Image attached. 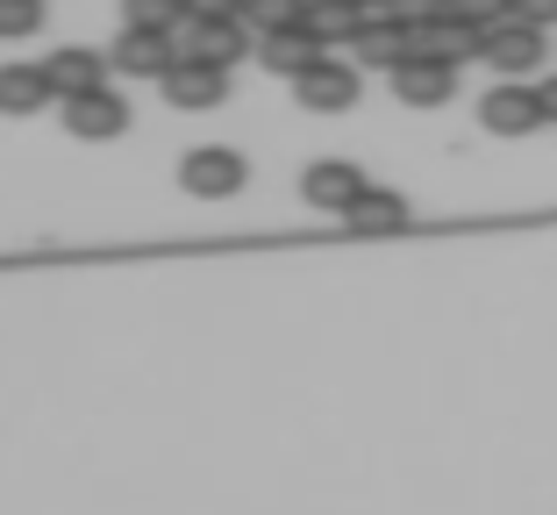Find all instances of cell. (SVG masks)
<instances>
[{
	"label": "cell",
	"mask_w": 557,
	"mask_h": 515,
	"mask_svg": "<svg viewBox=\"0 0 557 515\" xmlns=\"http://www.w3.org/2000/svg\"><path fill=\"white\" fill-rule=\"evenodd\" d=\"M472 58H486L500 79H529V72L543 65V29H536V22H522V15H500V22L479 29Z\"/></svg>",
	"instance_id": "cell-1"
},
{
	"label": "cell",
	"mask_w": 557,
	"mask_h": 515,
	"mask_svg": "<svg viewBox=\"0 0 557 515\" xmlns=\"http://www.w3.org/2000/svg\"><path fill=\"white\" fill-rule=\"evenodd\" d=\"M358 65H350V58H336V50H322V58H314L308 72H300L294 79V94H300V108H308V115H350V108H358Z\"/></svg>",
	"instance_id": "cell-2"
},
{
	"label": "cell",
	"mask_w": 557,
	"mask_h": 515,
	"mask_svg": "<svg viewBox=\"0 0 557 515\" xmlns=\"http://www.w3.org/2000/svg\"><path fill=\"white\" fill-rule=\"evenodd\" d=\"M164 100L172 108H186V115H200V108H222L230 100V65H214V58H194V50H180L172 65H164Z\"/></svg>",
	"instance_id": "cell-3"
},
{
	"label": "cell",
	"mask_w": 557,
	"mask_h": 515,
	"mask_svg": "<svg viewBox=\"0 0 557 515\" xmlns=\"http://www.w3.org/2000/svg\"><path fill=\"white\" fill-rule=\"evenodd\" d=\"M450 94H458V58H436L414 44L394 65V100H408V108H450Z\"/></svg>",
	"instance_id": "cell-4"
},
{
	"label": "cell",
	"mask_w": 557,
	"mask_h": 515,
	"mask_svg": "<svg viewBox=\"0 0 557 515\" xmlns=\"http://www.w3.org/2000/svg\"><path fill=\"white\" fill-rule=\"evenodd\" d=\"M244 180H250V165H244V150H230V144H200L180 158V186L194 200H230V194H244Z\"/></svg>",
	"instance_id": "cell-5"
},
{
	"label": "cell",
	"mask_w": 557,
	"mask_h": 515,
	"mask_svg": "<svg viewBox=\"0 0 557 515\" xmlns=\"http://www.w3.org/2000/svg\"><path fill=\"white\" fill-rule=\"evenodd\" d=\"M479 122H486L493 136H536L543 122H550V108H543V94H536V86L500 79L486 100H479Z\"/></svg>",
	"instance_id": "cell-6"
},
{
	"label": "cell",
	"mask_w": 557,
	"mask_h": 515,
	"mask_svg": "<svg viewBox=\"0 0 557 515\" xmlns=\"http://www.w3.org/2000/svg\"><path fill=\"white\" fill-rule=\"evenodd\" d=\"M65 108V130L79 136V144H108V136H122L129 130V100L115 94V86H94V94H72V100H58Z\"/></svg>",
	"instance_id": "cell-7"
},
{
	"label": "cell",
	"mask_w": 557,
	"mask_h": 515,
	"mask_svg": "<svg viewBox=\"0 0 557 515\" xmlns=\"http://www.w3.org/2000/svg\"><path fill=\"white\" fill-rule=\"evenodd\" d=\"M414 50V29L408 22H394L386 8H364L358 36H350V65H379V72H394L400 58Z\"/></svg>",
	"instance_id": "cell-8"
},
{
	"label": "cell",
	"mask_w": 557,
	"mask_h": 515,
	"mask_svg": "<svg viewBox=\"0 0 557 515\" xmlns=\"http://www.w3.org/2000/svg\"><path fill=\"white\" fill-rule=\"evenodd\" d=\"M364 186H372V180H364L350 158H314V165L300 172V200H308V208H322V216H344Z\"/></svg>",
	"instance_id": "cell-9"
},
{
	"label": "cell",
	"mask_w": 557,
	"mask_h": 515,
	"mask_svg": "<svg viewBox=\"0 0 557 515\" xmlns=\"http://www.w3.org/2000/svg\"><path fill=\"white\" fill-rule=\"evenodd\" d=\"M180 58V44H172V29H136V22H122L115 50H108V65L129 72V79H164V65Z\"/></svg>",
	"instance_id": "cell-10"
},
{
	"label": "cell",
	"mask_w": 557,
	"mask_h": 515,
	"mask_svg": "<svg viewBox=\"0 0 557 515\" xmlns=\"http://www.w3.org/2000/svg\"><path fill=\"white\" fill-rule=\"evenodd\" d=\"M186 50L214 58V65H236V58H250V29L244 15H194L186 22Z\"/></svg>",
	"instance_id": "cell-11"
},
{
	"label": "cell",
	"mask_w": 557,
	"mask_h": 515,
	"mask_svg": "<svg viewBox=\"0 0 557 515\" xmlns=\"http://www.w3.org/2000/svg\"><path fill=\"white\" fill-rule=\"evenodd\" d=\"M44 72H50V94H58V100H72V94H94V86H108V58H100V50H86V44L50 50V58H44Z\"/></svg>",
	"instance_id": "cell-12"
},
{
	"label": "cell",
	"mask_w": 557,
	"mask_h": 515,
	"mask_svg": "<svg viewBox=\"0 0 557 515\" xmlns=\"http://www.w3.org/2000/svg\"><path fill=\"white\" fill-rule=\"evenodd\" d=\"M336 222H344L350 236H394L400 222H408V200H400L394 186H364V194L350 200V208H344Z\"/></svg>",
	"instance_id": "cell-13"
},
{
	"label": "cell",
	"mask_w": 557,
	"mask_h": 515,
	"mask_svg": "<svg viewBox=\"0 0 557 515\" xmlns=\"http://www.w3.org/2000/svg\"><path fill=\"white\" fill-rule=\"evenodd\" d=\"M50 72L44 65H0V115H44L50 108Z\"/></svg>",
	"instance_id": "cell-14"
},
{
	"label": "cell",
	"mask_w": 557,
	"mask_h": 515,
	"mask_svg": "<svg viewBox=\"0 0 557 515\" xmlns=\"http://www.w3.org/2000/svg\"><path fill=\"white\" fill-rule=\"evenodd\" d=\"M314 58H322V44L308 29H264V44H258V65L278 72V79H300Z\"/></svg>",
	"instance_id": "cell-15"
},
{
	"label": "cell",
	"mask_w": 557,
	"mask_h": 515,
	"mask_svg": "<svg viewBox=\"0 0 557 515\" xmlns=\"http://www.w3.org/2000/svg\"><path fill=\"white\" fill-rule=\"evenodd\" d=\"M358 22H364V8H358V0H308V22H300V29H308L322 50H350Z\"/></svg>",
	"instance_id": "cell-16"
},
{
	"label": "cell",
	"mask_w": 557,
	"mask_h": 515,
	"mask_svg": "<svg viewBox=\"0 0 557 515\" xmlns=\"http://www.w3.org/2000/svg\"><path fill=\"white\" fill-rule=\"evenodd\" d=\"M122 22H136V29H186V0H122Z\"/></svg>",
	"instance_id": "cell-17"
},
{
	"label": "cell",
	"mask_w": 557,
	"mask_h": 515,
	"mask_svg": "<svg viewBox=\"0 0 557 515\" xmlns=\"http://www.w3.org/2000/svg\"><path fill=\"white\" fill-rule=\"evenodd\" d=\"M244 22H258V29H300L308 0H244Z\"/></svg>",
	"instance_id": "cell-18"
},
{
	"label": "cell",
	"mask_w": 557,
	"mask_h": 515,
	"mask_svg": "<svg viewBox=\"0 0 557 515\" xmlns=\"http://www.w3.org/2000/svg\"><path fill=\"white\" fill-rule=\"evenodd\" d=\"M36 29H44V0H0V36L8 44H22Z\"/></svg>",
	"instance_id": "cell-19"
},
{
	"label": "cell",
	"mask_w": 557,
	"mask_h": 515,
	"mask_svg": "<svg viewBox=\"0 0 557 515\" xmlns=\"http://www.w3.org/2000/svg\"><path fill=\"white\" fill-rule=\"evenodd\" d=\"M443 8H450L458 22H472V29H486V22L508 15V0H443Z\"/></svg>",
	"instance_id": "cell-20"
},
{
	"label": "cell",
	"mask_w": 557,
	"mask_h": 515,
	"mask_svg": "<svg viewBox=\"0 0 557 515\" xmlns=\"http://www.w3.org/2000/svg\"><path fill=\"white\" fill-rule=\"evenodd\" d=\"M394 22H408V29H422V22H436L443 15V0H379Z\"/></svg>",
	"instance_id": "cell-21"
},
{
	"label": "cell",
	"mask_w": 557,
	"mask_h": 515,
	"mask_svg": "<svg viewBox=\"0 0 557 515\" xmlns=\"http://www.w3.org/2000/svg\"><path fill=\"white\" fill-rule=\"evenodd\" d=\"M508 15H522V22H536V29H550V22H557V0H508Z\"/></svg>",
	"instance_id": "cell-22"
},
{
	"label": "cell",
	"mask_w": 557,
	"mask_h": 515,
	"mask_svg": "<svg viewBox=\"0 0 557 515\" xmlns=\"http://www.w3.org/2000/svg\"><path fill=\"white\" fill-rule=\"evenodd\" d=\"M194 15H244V0H186V22Z\"/></svg>",
	"instance_id": "cell-23"
},
{
	"label": "cell",
	"mask_w": 557,
	"mask_h": 515,
	"mask_svg": "<svg viewBox=\"0 0 557 515\" xmlns=\"http://www.w3.org/2000/svg\"><path fill=\"white\" fill-rule=\"evenodd\" d=\"M536 94H543V108H550V122H557V72H550V79L536 86Z\"/></svg>",
	"instance_id": "cell-24"
},
{
	"label": "cell",
	"mask_w": 557,
	"mask_h": 515,
	"mask_svg": "<svg viewBox=\"0 0 557 515\" xmlns=\"http://www.w3.org/2000/svg\"><path fill=\"white\" fill-rule=\"evenodd\" d=\"M358 8H379V0H358Z\"/></svg>",
	"instance_id": "cell-25"
}]
</instances>
